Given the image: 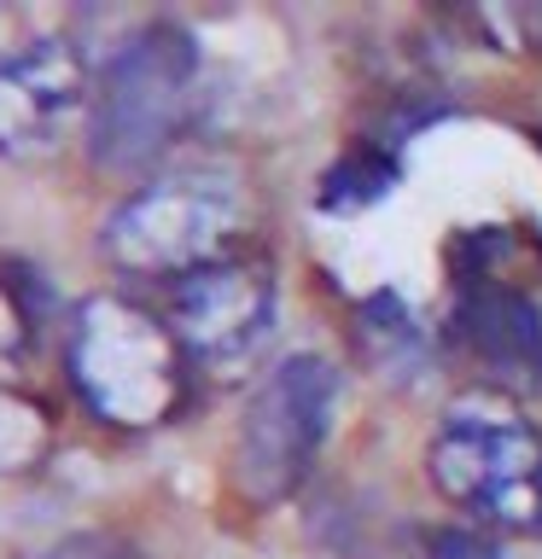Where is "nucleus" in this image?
<instances>
[{
	"instance_id": "10",
	"label": "nucleus",
	"mask_w": 542,
	"mask_h": 559,
	"mask_svg": "<svg viewBox=\"0 0 542 559\" xmlns=\"http://www.w3.org/2000/svg\"><path fill=\"white\" fill-rule=\"evenodd\" d=\"M391 187H397V157L385 146H356L321 175L315 204H321L327 216H350V210H367V204L391 199Z\"/></svg>"
},
{
	"instance_id": "9",
	"label": "nucleus",
	"mask_w": 542,
	"mask_h": 559,
	"mask_svg": "<svg viewBox=\"0 0 542 559\" xmlns=\"http://www.w3.org/2000/svg\"><path fill=\"white\" fill-rule=\"evenodd\" d=\"M356 344H362V356H367V367H374L379 379H409L414 367L426 361V326L414 321V309L402 304L397 292L362 297Z\"/></svg>"
},
{
	"instance_id": "5",
	"label": "nucleus",
	"mask_w": 542,
	"mask_h": 559,
	"mask_svg": "<svg viewBox=\"0 0 542 559\" xmlns=\"http://www.w3.org/2000/svg\"><path fill=\"white\" fill-rule=\"evenodd\" d=\"M332 414H339V373L321 356L274 361L245 402L234 443V489L257 507L297 496L332 431Z\"/></svg>"
},
{
	"instance_id": "14",
	"label": "nucleus",
	"mask_w": 542,
	"mask_h": 559,
	"mask_svg": "<svg viewBox=\"0 0 542 559\" xmlns=\"http://www.w3.org/2000/svg\"><path fill=\"white\" fill-rule=\"evenodd\" d=\"M507 17H514L519 41H531V47H542V0H531V7H514V12H507Z\"/></svg>"
},
{
	"instance_id": "11",
	"label": "nucleus",
	"mask_w": 542,
	"mask_h": 559,
	"mask_svg": "<svg viewBox=\"0 0 542 559\" xmlns=\"http://www.w3.org/2000/svg\"><path fill=\"white\" fill-rule=\"evenodd\" d=\"M52 454V414L0 379V472H35Z\"/></svg>"
},
{
	"instance_id": "3",
	"label": "nucleus",
	"mask_w": 542,
	"mask_h": 559,
	"mask_svg": "<svg viewBox=\"0 0 542 559\" xmlns=\"http://www.w3.org/2000/svg\"><path fill=\"white\" fill-rule=\"evenodd\" d=\"M199 105V41L181 24H146L111 52L94 82L87 152L99 169H146L175 146Z\"/></svg>"
},
{
	"instance_id": "6",
	"label": "nucleus",
	"mask_w": 542,
	"mask_h": 559,
	"mask_svg": "<svg viewBox=\"0 0 542 559\" xmlns=\"http://www.w3.org/2000/svg\"><path fill=\"white\" fill-rule=\"evenodd\" d=\"M169 332L181 338L187 361L204 373H239L274 332V274L262 257H227L210 269L175 280L169 292Z\"/></svg>"
},
{
	"instance_id": "4",
	"label": "nucleus",
	"mask_w": 542,
	"mask_h": 559,
	"mask_svg": "<svg viewBox=\"0 0 542 559\" xmlns=\"http://www.w3.org/2000/svg\"><path fill=\"white\" fill-rule=\"evenodd\" d=\"M426 478L496 531H542V437L496 396L449 402L426 443Z\"/></svg>"
},
{
	"instance_id": "7",
	"label": "nucleus",
	"mask_w": 542,
	"mask_h": 559,
	"mask_svg": "<svg viewBox=\"0 0 542 559\" xmlns=\"http://www.w3.org/2000/svg\"><path fill=\"white\" fill-rule=\"evenodd\" d=\"M87 111H94V82L70 41L42 35L0 59V157L30 164L59 152Z\"/></svg>"
},
{
	"instance_id": "8",
	"label": "nucleus",
	"mask_w": 542,
	"mask_h": 559,
	"mask_svg": "<svg viewBox=\"0 0 542 559\" xmlns=\"http://www.w3.org/2000/svg\"><path fill=\"white\" fill-rule=\"evenodd\" d=\"M455 338L507 391H542V309L525 286L472 280L455 297Z\"/></svg>"
},
{
	"instance_id": "2",
	"label": "nucleus",
	"mask_w": 542,
	"mask_h": 559,
	"mask_svg": "<svg viewBox=\"0 0 542 559\" xmlns=\"http://www.w3.org/2000/svg\"><path fill=\"white\" fill-rule=\"evenodd\" d=\"M245 192L222 169H175L129 192L99 227V251L111 269L140 280H187L210 262L239 257Z\"/></svg>"
},
{
	"instance_id": "13",
	"label": "nucleus",
	"mask_w": 542,
	"mask_h": 559,
	"mask_svg": "<svg viewBox=\"0 0 542 559\" xmlns=\"http://www.w3.org/2000/svg\"><path fill=\"white\" fill-rule=\"evenodd\" d=\"M47 559H140V554L117 536H76V542H64V548H52Z\"/></svg>"
},
{
	"instance_id": "12",
	"label": "nucleus",
	"mask_w": 542,
	"mask_h": 559,
	"mask_svg": "<svg viewBox=\"0 0 542 559\" xmlns=\"http://www.w3.org/2000/svg\"><path fill=\"white\" fill-rule=\"evenodd\" d=\"M391 559H502V554H496V542H490L484 531H461V524H420V531H402Z\"/></svg>"
},
{
	"instance_id": "1",
	"label": "nucleus",
	"mask_w": 542,
	"mask_h": 559,
	"mask_svg": "<svg viewBox=\"0 0 542 559\" xmlns=\"http://www.w3.org/2000/svg\"><path fill=\"white\" fill-rule=\"evenodd\" d=\"M64 367L76 396L117 431L169 426L192 396V361L169 321L117 292H99L76 309Z\"/></svg>"
}]
</instances>
